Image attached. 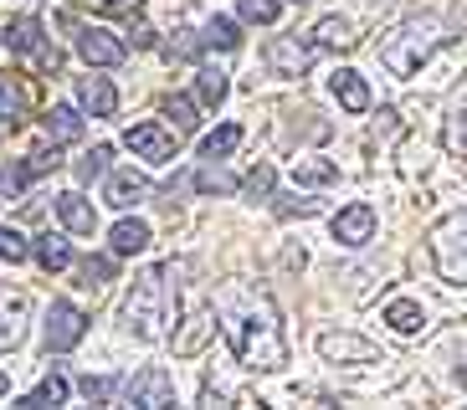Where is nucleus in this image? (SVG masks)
I'll list each match as a JSON object with an SVG mask.
<instances>
[{"label":"nucleus","instance_id":"nucleus-26","mask_svg":"<svg viewBox=\"0 0 467 410\" xmlns=\"http://www.w3.org/2000/svg\"><path fill=\"white\" fill-rule=\"evenodd\" d=\"M62 400H67V380H62V374H47V380L36 384L31 395H21L16 405L21 410H42V405H62Z\"/></svg>","mask_w":467,"mask_h":410},{"label":"nucleus","instance_id":"nucleus-25","mask_svg":"<svg viewBox=\"0 0 467 410\" xmlns=\"http://www.w3.org/2000/svg\"><path fill=\"white\" fill-rule=\"evenodd\" d=\"M31 251H36V261H42L47 272H62V267H72V246H67V236H36V246H31Z\"/></svg>","mask_w":467,"mask_h":410},{"label":"nucleus","instance_id":"nucleus-27","mask_svg":"<svg viewBox=\"0 0 467 410\" xmlns=\"http://www.w3.org/2000/svg\"><path fill=\"white\" fill-rule=\"evenodd\" d=\"M236 144H242V123H221L216 134L201 138V159H226Z\"/></svg>","mask_w":467,"mask_h":410},{"label":"nucleus","instance_id":"nucleus-2","mask_svg":"<svg viewBox=\"0 0 467 410\" xmlns=\"http://www.w3.org/2000/svg\"><path fill=\"white\" fill-rule=\"evenodd\" d=\"M165 313H170V287H165V267H150V272H139L134 287H129L124 308H119V318H124V328L134 333V339H160L165 333Z\"/></svg>","mask_w":467,"mask_h":410},{"label":"nucleus","instance_id":"nucleus-39","mask_svg":"<svg viewBox=\"0 0 467 410\" xmlns=\"http://www.w3.org/2000/svg\"><path fill=\"white\" fill-rule=\"evenodd\" d=\"M277 216H318V200H308V195H277Z\"/></svg>","mask_w":467,"mask_h":410},{"label":"nucleus","instance_id":"nucleus-12","mask_svg":"<svg viewBox=\"0 0 467 410\" xmlns=\"http://www.w3.org/2000/svg\"><path fill=\"white\" fill-rule=\"evenodd\" d=\"M211 333H216V308H195V313L175 328L170 349H175L180 359H191V354H201V349L211 343Z\"/></svg>","mask_w":467,"mask_h":410},{"label":"nucleus","instance_id":"nucleus-33","mask_svg":"<svg viewBox=\"0 0 467 410\" xmlns=\"http://www.w3.org/2000/svg\"><path fill=\"white\" fill-rule=\"evenodd\" d=\"M31 257V246H26V236L16 231V226H0V261H26Z\"/></svg>","mask_w":467,"mask_h":410},{"label":"nucleus","instance_id":"nucleus-43","mask_svg":"<svg viewBox=\"0 0 467 410\" xmlns=\"http://www.w3.org/2000/svg\"><path fill=\"white\" fill-rule=\"evenodd\" d=\"M134 46H154V31L144 26V21H139V26H134Z\"/></svg>","mask_w":467,"mask_h":410},{"label":"nucleus","instance_id":"nucleus-14","mask_svg":"<svg viewBox=\"0 0 467 410\" xmlns=\"http://www.w3.org/2000/svg\"><path fill=\"white\" fill-rule=\"evenodd\" d=\"M329 93L339 97L344 113H365V108H370V82L359 77L355 67H339V72H334V77H329Z\"/></svg>","mask_w":467,"mask_h":410},{"label":"nucleus","instance_id":"nucleus-13","mask_svg":"<svg viewBox=\"0 0 467 410\" xmlns=\"http://www.w3.org/2000/svg\"><path fill=\"white\" fill-rule=\"evenodd\" d=\"M150 179L139 175V169H119V175H109V185H103V200L113 205V210H134V205L150 200Z\"/></svg>","mask_w":467,"mask_h":410},{"label":"nucleus","instance_id":"nucleus-3","mask_svg":"<svg viewBox=\"0 0 467 410\" xmlns=\"http://www.w3.org/2000/svg\"><path fill=\"white\" fill-rule=\"evenodd\" d=\"M437 46H441V36H437L431 21H400V26L380 41V62H385L390 77H416L421 62L437 52Z\"/></svg>","mask_w":467,"mask_h":410},{"label":"nucleus","instance_id":"nucleus-15","mask_svg":"<svg viewBox=\"0 0 467 410\" xmlns=\"http://www.w3.org/2000/svg\"><path fill=\"white\" fill-rule=\"evenodd\" d=\"M57 220H62L67 231H78V236H93V231H98V210H93V205H88L78 190L57 195Z\"/></svg>","mask_w":467,"mask_h":410},{"label":"nucleus","instance_id":"nucleus-11","mask_svg":"<svg viewBox=\"0 0 467 410\" xmlns=\"http://www.w3.org/2000/svg\"><path fill=\"white\" fill-rule=\"evenodd\" d=\"M267 67L277 72V77H303V72L314 67V46L298 36H273L267 41Z\"/></svg>","mask_w":467,"mask_h":410},{"label":"nucleus","instance_id":"nucleus-36","mask_svg":"<svg viewBox=\"0 0 467 410\" xmlns=\"http://www.w3.org/2000/svg\"><path fill=\"white\" fill-rule=\"evenodd\" d=\"M195 190H201V195H226V190H232V175H226V169H216V159H211L206 169L195 175Z\"/></svg>","mask_w":467,"mask_h":410},{"label":"nucleus","instance_id":"nucleus-8","mask_svg":"<svg viewBox=\"0 0 467 410\" xmlns=\"http://www.w3.org/2000/svg\"><path fill=\"white\" fill-rule=\"evenodd\" d=\"M72 31H78V56H83L88 67H119V62L129 56V46L113 36L109 26H72Z\"/></svg>","mask_w":467,"mask_h":410},{"label":"nucleus","instance_id":"nucleus-18","mask_svg":"<svg viewBox=\"0 0 467 410\" xmlns=\"http://www.w3.org/2000/svg\"><path fill=\"white\" fill-rule=\"evenodd\" d=\"M42 123H47V134H52V144H78L83 138V113L72 108V103H52Z\"/></svg>","mask_w":467,"mask_h":410},{"label":"nucleus","instance_id":"nucleus-42","mask_svg":"<svg viewBox=\"0 0 467 410\" xmlns=\"http://www.w3.org/2000/svg\"><path fill=\"white\" fill-rule=\"evenodd\" d=\"M98 5H103L109 15H134L139 5H144V0H98Z\"/></svg>","mask_w":467,"mask_h":410},{"label":"nucleus","instance_id":"nucleus-19","mask_svg":"<svg viewBox=\"0 0 467 410\" xmlns=\"http://www.w3.org/2000/svg\"><path fill=\"white\" fill-rule=\"evenodd\" d=\"M26 339V298H0V349H16Z\"/></svg>","mask_w":467,"mask_h":410},{"label":"nucleus","instance_id":"nucleus-38","mask_svg":"<svg viewBox=\"0 0 467 410\" xmlns=\"http://www.w3.org/2000/svg\"><path fill=\"white\" fill-rule=\"evenodd\" d=\"M26 179H36V175H52V169H62V154H57V144L52 149H36V154H26Z\"/></svg>","mask_w":467,"mask_h":410},{"label":"nucleus","instance_id":"nucleus-28","mask_svg":"<svg viewBox=\"0 0 467 410\" xmlns=\"http://www.w3.org/2000/svg\"><path fill=\"white\" fill-rule=\"evenodd\" d=\"M293 179L298 185H329V179H339V164L334 159H298L293 164Z\"/></svg>","mask_w":467,"mask_h":410},{"label":"nucleus","instance_id":"nucleus-23","mask_svg":"<svg viewBox=\"0 0 467 410\" xmlns=\"http://www.w3.org/2000/svg\"><path fill=\"white\" fill-rule=\"evenodd\" d=\"M441 149L452 154V159H467V97L447 113V123H441Z\"/></svg>","mask_w":467,"mask_h":410},{"label":"nucleus","instance_id":"nucleus-40","mask_svg":"<svg viewBox=\"0 0 467 410\" xmlns=\"http://www.w3.org/2000/svg\"><path fill=\"white\" fill-rule=\"evenodd\" d=\"M21 185H26V169H21V164H5V169H0V190L21 195Z\"/></svg>","mask_w":467,"mask_h":410},{"label":"nucleus","instance_id":"nucleus-16","mask_svg":"<svg viewBox=\"0 0 467 410\" xmlns=\"http://www.w3.org/2000/svg\"><path fill=\"white\" fill-rule=\"evenodd\" d=\"M0 41H5L11 52H21V56L42 52V21H36V15H16V21L0 26Z\"/></svg>","mask_w":467,"mask_h":410},{"label":"nucleus","instance_id":"nucleus-24","mask_svg":"<svg viewBox=\"0 0 467 410\" xmlns=\"http://www.w3.org/2000/svg\"><path fill=\"white\" fill-rule=\"evenodd\" d=\"M385 323L396 328V333H421V328H426V308H421V302H411V298H396L390 308H385Z\"/></svg>","mask_w":467,"mask_h":410},{"label":"nucleus","instance_id":"nucleus-10","mask_svg":"<svg viewBox=\"0 0 467 410\" xmlns=\"http://www.w3.org/2000/svg\"><path fill=\"white\" fill-rule=\"evenodd\" d=\"M124 144L139 154V159H150V164L175 159V134H170L165 123H134V128L124 134Z\"/></svg>","mask_w":467,"mask_h":410},{"label":"nucleus","instance_id":"nucleus-45","mask_svg":"<svg viewBox=\"0 0 467 410\" xmlns=\"http://www.w3.org/2000/svg\"><path fill=\"white\" fill-rule=\"evenodd\" d=\"M293 5H308V0H293Z\"/></svg>","mask_w":467,"mask_h":410},{"label":"nucleus","instance_id":"nucleus-6","mask_svg":"<svg viewBox=\"0 0 467 410\" xmlns=\"http://www.w3.org/2000/svg\"><path fill=\"white\" fill-rule=\"evenodd\" d=\"M124 395H129V405L165 410V405H175V380H170V369H160V364H144V369L134 374V380L124 384Z\"/></svg>","mask_w":467,"mask_h":410},{"label":"nucleus","instance_id":"nucleus-44","mask_svg":"<svg viewBox=\"0 0 467 410\" xmlns=\"http://www.w3.org/2000/svg\"><path fill=\"white\" fill-rule=\"evenodd\" d=\"M5 390H11V380H5V374H0V395H5Z\"/></svg>","mask_w":467,"mask_h":410},{"label":"nucleus","instance_id":"nucleus-29","mask_svg":"<svg viewBox=\"0 0 467 410\" xmlns=\"http://www.w3.org/2000/svg\"><path fill=\"white\" fill-rule=\"evenodd\" d=\"M165 118L175 123V134H195V123H201V118H195V103H191V97H180V93L165 97Z\"/></svg>","mask_w":467,"mask_h":410},{"label":"nucleus","instance_id":"nucleus-34","mask_svg":"<svg viewBox=\"0 0 467 410\" xmlns=\"http://www.w3.org/2000/svg\"><path fill=\"white\" fill-rule=\"evenodd\" d=\"M195 87H201V103H226V72H216V67H206L201 77H195Z\"/></svg>","mask_w":467,"mask_h":410},{"label":"nucleus","instance_id":"nucleus-1","mask_svg":"<svg viewBox=\"0 0 467 410\" xmlns=\"http://www.w3.org/2000/svg\"><path fill=\"white\" fill-rule=\"evenodd\" d=\"M226 339H232L236 359L257 374H277L288 364V339H283V323H277V308L267 292H252V287H226L216 308Z\"/></svg>","mask_w":467,"mask_h":410},{"label":"nucleus","instance_id":"nucleus-37","mask_svg":"<svg viewBox=\"0 0 467 410\" xmlns=\"http://www.w3.org/2000/svg\"><path fill=\"white\" fill-rule=\"evenodd\" d=\"M78 277H83V287H103V282H113V257H88L83 267H78Z\"/></svg>","mask_w":467,"mask_h":410},{"label":"nucleus","instance_id":"nucleus-5","mask_svg":"<svg viewBox=\"0 0 467 410\" xmlns=\"http://www.w3.org/2000/svg\"><path fill=\"white\" fill-rule=\"evenodd\" d=\"M88 339V313L78 302H52L47 308V354H67Z\"/></svg>","mask_w":467,"mask_h":410},{"label":"nucleus","instance_id":"nucleus-31","mask_svg":"<svg viewBox=\"0 0 467 410\" xmlns=\"http://www.w3.org/2000/svg\"><path fill=\"white\" fill-rule=\"evenodd\" d=\"M109 159H113L109 144H93V154H83V164H78V179H83V185L103 179V175H109Z\"/></svg>","mask_w":467,"mask_h":410},{"label":"nucleus","instance_id":"nucleus-7","mask_svg":"<svg viewBox=\"0 0 467 410\" xmlns=\"http://www.w3.org/2000/svg\"><path fill=\"white\" fill-rule=\"evenodd\" d=\"M318 354L329 364H385V349L359 333H318Z\"/></svg>","mask_w":467,"mask_h":410},{"label":"nucleus","instance_id":"nucleus-32","mask_svg":"<svg viewBox=\"0 0 467 410\" xmlns=\"http://www.w3.org/2000/svg\"><path fill=\"white\" fill-rule=\"evenodd\" d=\"M273 185H277L273 164H257V169H247V179H242V190H247L252 200H273Z\"/></svg>","mask_w":467,"mask_h":410},{"label":"nucleus","instance_id":"nucleus-35","mask_svg":"<svg viewBox=\"0 0 467 410\" xmlns=\"http://www.w3.org/2000/svg\"><path fill=\"white\" fill-rule=\"evenodd\" d=\"M236 11H242V21H252V26H273L277 0H236Z\"/></svg>","mask_w":467,"mask_h":410},{"label":"nucleus","instance_id":"nucleus-4","mask_svg":"<svg viewBox=\"0 0 467 410\" xmlns=\"http://www.w3.org/2000/svg\"><path fill=\"white\" fill-rule=\"evenodd\" d=\"M426 246H431V267H437L441 282L467 287V210L441 216L426 236Z\"/></svg>","mask_w":467,"mask_h":410},{"label":"nucleus","instance_id":"nucleus-9","mask_svg":"<svg viewBox=\"0 0 467 410\" xmlns=\"http://www.w3.org/2000/svg\"><path fill=\"white\" fill-rule=\"evenodd\" d=\"M375 226H380V216H375L370 200H349L339 216L329 220V231H334V241H339V246H365V241H375Z\"/></svg>","mask_w":467,"mask_h":410},{"label":"nucleus","instance_id":"nucleus-17","mask_svg":"<svg viewBox=\"0 0 467 410\" xmlns=\"http://www.w3.org/2000/svg\"><path fill=\"white\" fill-rule=\"evenodd\" d=\"M78 97H83V108L93 113V118H113V113H119V87H113L109 77H83Z\"/></svg>","mask_w":467,"mask_h":410},{"label":"nucleus","instance_id":"nucleus-30","mask_svg":"<svg viewBox=\"0 0 467 410\" xmlns=\"http://www.w3.org/2000/svg\"><path fill=\"white\" fill-rule=\"evenodd\" d=\"M21 113H26V93H21L16 82H0V123H5V128H16V123H21Z\"/></svg>","mask_w":467,"mask_h":410},{"label":"nucleus","instance_id":"nucleus-41","mask_svg":"<svg viewBox=\"0 0 467 410\" xmlns=\"http://www.w3.org/2000/svg\"><path fill=\"white\" fill-rule=\"evenodd\" d=\"M83 395H88V400H98V405H103V400L113 395V384H109V380H98V374H88V380H83Z\"/></svg>","mask_w":467,"mask_h":410},{"label":"nucleus","instance_id":"nucleus-20","mask_svg":"<svg viewBox=\"0 0 467 410\" xmlns=\"http://www.w3.org/2000/svg\"><path fill=\"white\" fill-rule=\"evenodd\" d=\"M150 220H119V226H113L109 231V246H113V257H134V251H144V246H150Z\"/></svg>","mask_w":467,"mask_h":410},{"label":"nucleus","instance_id":"nucleus-21","mask_svg":"<svg viewBox=\"0 0 467 410\" xmlns=\"http://www.w3.org/2000/svg\"><path fill=\"white\" fill-rule=\"evenodd\" d=\"M314 41H318V46H329V52H349L359 36H355V21H344V15H324V21L314 26Z\"/></svg>","mask_w":467,"mask_h":410},{"label":"nucleus","instance_id":"nucleus-22","mask_svg":"<svg viewBox=\"0 0 467 410\" xmlns=\"http://www.w3.org/2000/svg\"><path fill=\"white\" fill-rule=\"evenodd\" d=\"M201 46H211V52H236L242 46V26H236L232 15H211L206 31H201Z\"/></svg>","mask_w":467,"mask_h":410}]
</instances>
